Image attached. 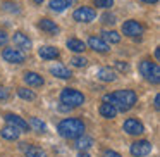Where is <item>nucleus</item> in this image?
I'll use <instances>...</instances> for the list:
<instances>
[{
    "label": "nucleus",
    "mask_w": 160,
    "mask_h": 157,
    "mask_svg": "<svg viewBox=\"0 0 160 157\" xmlns=\"http://www.w3.org/2000/svg\"><path fill=\"white\" fill-rule=\"evenodd\" d=\"M136 100H138V95L132 90H117V92H114V93L103 95V102L112 104L121 112H126V111H129V109H132L136 104Z\"/></svg>",
    "instance_id": "nucleus-1"
},
{
    "label": "nucleus",
    "mask_w": 160,
    "mask_h": 157,
    "mask_svg": "<svg viewBox=\"0 0 160 157\" xmlns=\"http://www.w3.org/2000/svg\"><path fill=\"white\" fill-rule=\"evenodd\" d=\"M84 129H86L84 123L81 121V119H78V118L62 119V121L59 123V126H57L59 135L64 136V138H67V140H76L78 136L84 135Z\"/></svg>",
    "instance_id": "nucleus-2"
},
{
    "label": "nucleus",
    "mask_w": 160,
    "mask_h": 157,
    "mask_svg": "<svg viewBox=\"0 0 160 157\" xmlns=\"http://www.w3.org/2000/svg\"><path fill=\"white\" fill-rule=\"evenodd\" d=\"M139 73H141V76L145 78L146 81H150V83H153V85L160 83V67H158V64L152 62V60H143V62L139 64Z\"/></svg>",
    "instance_id": "nucleus-3"
},
{
    "label": "nucleus",
    "mask_w": 160,
    "mask_h": 157,
    "mask_svg": "<svg viewBox=\"0 0 160 157\" xmlns=\"http://www.w3.org/2000/svg\"><path fill=\"white\" fill-rule=\"evenodd\" d=\"M60 102L71 109L79 107V105L84 104V95L79 90H74V88H64L62 93H60Z\"/></svg>",
    "instance_id": "nucleus-4"
},
{
    "label": "nucleus",
    "mask_w": 160,
    "mask_h": 157,
    "mask_svg": "<svg viewBox=\"0 0 160 157\" xmlns=\"http://www.w3.org/2000/svg\"><path fill=\"white\" fill-rule=\"evenodd\" d=\"M143 31H145L143 24L138 21H134V19H129V21H126L124 24H122V33H124L126 36H129V38H136V36L143 35Z\"/></svg>",
    "instance_id": "nucleus-5"
},
{
    "label": "nucleus",
    "mask_w": 160,
    "mask_h": 157,
    "mask_svg": "<svg viewBox=\"0 0 160 157\" xmlns=\"http://www.w3.org/2000/svg\"><path fill=\"white\" fill-rule=\"evenodd\" d=\"M2 57L11 64H22L26 60V54L21 49H5L2 52Z\"/></svg>",
    "instance_id": "nucleus-6"
},
{
    "label": "nucleus",
    "mask_w": 160,
    "mask_h": 157,
    "mask_svg": "<svg viewBox=\"0 0 160 157\" xmlns=\"http://www.w3.org/2000/svg\"><path fill=\"white\" fill-rule=\"evenodd\" d=\"M72 18H74V21H78V23H91L97 18V12L91 7H78L76 11H74Z\"/></svg>",
    "instance_id": "nucleus-7"
},
{
    "label": "nucleus",
    "mask_w": 160,
    "mask_h": 157,
    "mask_svg": "<svg viewBox=\"0 0 160 157\" xmlns=\"http://www.w3.org/2000/svg\"><path fill=\"white\" fill-rule=\"evenodd\" d=\"M122 128H124V131L128 133V135H132V136H138V135H143V133H145L143 123L138 121V119H132V118L126 119Z\"/></svg>",
    "instance_id": "nucleus-8"
},
{
    "label": "nucleus",
    "mask_w": 160,
    "mask_h": 157,
    "mask_svg": "<svg viewBox=\"0 0 160 157\" xmlns=\"http://www.w3.org/2000/svg\"><path fill=\"white\" fill-rule=\"evenodd\" d=\"M152 152V143L146 140H138L131 145V155L134 157H145Z\"/></svg>",
    "instance_id": "nucleus-9"
},
{
    "label": "nucleus",
    "mask_w": 160,
    "mask_h": 157,
    "mask_svg": "<svg viewBox=\"0 0 160 157\" xmlns=\"http://www.w3.org/2000/svg\"><path fill=\"white\" fill-rule=\"evenodd\" d=\"M88 47L91 50H95V52H100V54H105L110 50V45L103 38H98V36H90L88 38Z\"/></svg>",
    "instance_id": "nucleus-10"
},
{
    "label": "nucleus",
    "mask_w": 160,
    "mask_h": 157,
    "mask_svg": "<svg viewBox=\"0 0 160 157\" xmlns=\"http://www.w3.org/2000/svg\"><path fill=\"white\" fill-rule=\"evenodd\" d=\"M4 119H5V123H7V124H11V126H14V128H18L19 131H28V129H29L28 123H26L22 118L16 116V114H5Z\"/></svg>",
    "instance_id": "nucleus-11"
},
{
    "label": "nucleus",
    "mask_w": 160,
    "mask_h": 157,
    "mask_svg": "<svg viewBox=\"0 0 160 157\" xmlns=\"http://www.w3.org/2000/svg\"><path fill=\"white\" fill-rule=\"evenodd\" d=\"M12 42L18 49L21 50H29L31 49V40L28 38V35H24L22 31H16L14 36H12Z\"/></svg>",
    "instance_id": "nucleus-12"
},
{
    "label": "nucleus",
    "mask_w": 160,
    "mask_h": 157,
    "mask_svg": "<svg viewBox=\"0 0 160 157\" xmlns=\"http://www.w3.org/2000/svg\"><path fill=\"white\" fill-rule=\"evenodd\" d=\"M22 80H24V83L28 85V86H33V88H40V86H43V83H45V80H43L38 73H33V71L24 73Z\"/></svg>",
    "instance_id": "nucleus-13"
},
{
    "label": "nucleus",
    "mask_w": 160,
    "mask_h": 157,
    "mask_svg": "<svg viewBox=\"0 0 160 157\" xmlns=\"http://www.w3.org/2000/svg\"><path fill=\"white\" fill-rule=\"evenodd\" d=\"M38 28L42 29V31L48 33V35H57V33L60 31L59 24H57L55 21H50V19H47V18H45V19H40Z\"/></svg>",
    "instance_id": "nucleus-14"
},
{
    "label": "nucleus",
    "mask_w": 160,
    "mask_h": 157,
    "mask_svg": "<svg viewBox=\"0 0 160 157\" xmlns=\"http://www.w3.org/2000/svg\"><path fill=\"white\" fill-rule=\"evenodd\" d=\"M38 55L42 57V59H45V60H53V59H57L60 54H59V50H57L55 47L45 45V47H40L38 49Z\"/></svg>",
    "instance_id": "nucleus-15"
},
{
    "label": "nucleus",
    "mask_w": 160,
    "mask_h": 157,
    "mask_svg": "<svg viewBox=\"0 0 160 157\" xmlns=\"http://www.w3.org/2000/svg\"><path fill=\"white\" fill-rule=\"evenodd\" d=\"M50 73L53 74V76L60 78V80H69L71 76H72V73H71L69 67L62 66V64H55V66L50 67Z\"/></svg>",
    "instance_id": "nucleus-16"
},
{
    "label": "nucleus",
    "mask_w": 160,
    "mask_h": 157,
    "mask_svg": "<svg viewBox=\"0 0 160 157\" xmlns=\"http://www.w3.org/2000/svg\"><path fill=\"white\" fill-rule=\"evenodd\" d=\"M74 4H76V0H52L48 5L53 12H64L67 7H72Z\"/></svg>",
    "instance_id": "nucleus-17"
},
{
    "label": "nucleus",
    "mask_w": 160,
    "mask_h": 157,
    "mask_svg": "<svg viewBox=\"0 0 160 157\" xmlns=\"http://www.w3.org/2000/svg\"><path fill=\"white\" fill-rule=\"evenodd\" d=\"M0 135H2V138H5V140H11V142H14V140H18V138H19V135H21V131H19L18 128H14V126L7 124V126H4V128L0 129Z\"/></svg>",
    "instance_id": "nucleus-18"
},
{
    "label": "nucleus",
    "mask_w": 160,
    "mask_h": 157,
    "mask_svg": "<svg viewBox=\"0 0 160 157\" xmlns=\"http://www.w3.org/2000/svg\"><path fill=\"white\" fill-rule=\"evenodd\" d=\"M97 78H98L100 81H105V83H112V81L117 80V76H115V71L110 69V67H102V69L97 73Z\"/></svg>",
    "instance_id": "nucleus-19"
},
{
    "label": "nucleus",
    "mask_w": 160,
    "mask_h": 157,
    "mask_svg": "<svg viewBox=\"0 0 160 157\" xmlns=\"http://www.w3.org/2000/svg\"><path fill=\"white\" fill-rule=\"evenodd\" d=\"M98 111H100V116H102V118H105V119H114L115 116H117V112H119L114 105L107 104V102H103V104L100 105V109H98Z\"/></svg>",
    "instance_id": "nucleus-20"
},
{
    "label": "nucleus",
    "mask_w": 160,
    "mask_h": 157,
    "mask_svg": "<svg viewBox=\"0 0 160 157\" xmlns=\"http://www.w3.org/2000/svg\"><path fill=\"white\" fill-rule=\"evenodd\" d=\"M95 145V142H93V138H90V136H86V135H81V136H78L76 138V149L78 150H88V149H91V147Z\"/></svg>",
    "instance_id": "nucleus-21"
},
{
    "label": "nucleus",
    "mask_w": 160,
    "mask_h": 157,
    "mask_svg": "<svg viewBox=\"0 0 160 157\" xmlns=\"http://www.w3.org/2000/svg\"><path fill=\"white\" fill-rule=\"evenodd\" d=\"M66 45H67V49H69V50H72V52H76V54L86 50V43H84L83 40H78V38H69Z\"/></svg>",
    "instance_id": "nucleus-22"
},
{
    "label": "nucleus",
    "mask_w": 160,
    "mask_h": 157,
    "mask_svg": "<svg viewBox=\"0 0 160 157\" xmlns=\"http://www.w3.org/2000/svg\"><path fill=\"white\" fill-rule=\"evenodd\" d=\"M28 126L33 129V131H36V133H45L47 131V124L40 118H31L29 123H28Z\"/></svg>",
    "instance_id": "nucleus-23"
},
{
    "label": "nucleus",
    "mask_w": 160,
    "mask_h": 157,
    "mask_svg": "<svg viewBox=\"0 0 160 157\" xmlns=\"http://www.w3.org/2000/svg\"><path fill=\"white\" fill-rule=\"evenodd\" d=\"M24 154L26 157H47V152L42 150L40 147H35V145H29L24 149Z\"/></svg>",
    "instance_id": "nucleus-24"
},
{
    "label": "nucleus",
    "mask_w": 160,
    "mask_h": 157,
    "mask_svg": "<svg viewBox=\"0 0 160 157\" xmlns=\"http://www.w3.org/2000/svg\"><path fill=\"white\" fill-rule=\"evenodd\" d=\"M102 38L107 43H119L121 42V35L117 31H102Z\"/></svg>",
    "instance_id": "nucleus-25"
},
{
    "label": "nucleus",
    "mask_w": 160,
    "mask_h": 157,
    "mask_svg": "<svg viewBox=\"0 0 160 157\" xmlns=\"http://www.w3.org/2000/svg\"><path fill=\"white\" fill-rule=\"evenodd\" d=\"M18 95L22 100H29V102L36 98V93L33 90H28V88H18Z\"/></svg>",
    "instance_id": "nucleus-26"
},
{
    "label": "nucleus",
    "mask_w": 160,
    "mask_h": 157,
    "mask_svg": "<svg viewBox=\"0 0 160 157\" xmlns=\"http://www.w3.org/2000/svg\"><path fill=\"white\" fill-rule=\"evenodd\" d=\"M71 64H72L74 67H84L88 64V59H84V57H72V59H71Z\"/></svg>",
    "instance_id": "nucleus-27"
},
{
    "label": "nucleus",
    "mask_w": 160,
    "mask_h": 157,
    "mask_svg": "<svg viewBox=\"0 0 160 157\" xmlns=\"http://www.w3.org/2000/svg\"><path fill=\"white\" fill-rule=\"evenodd\" d=\"M114 5V0H95V7L100 9H110Z\"/></svg>",
    "instance_id": "nucleus-28"
},
{
    "label": "nucleus",
    "mask_w": 160,
    "mask_h": 157,
    "mask_svg": "<svg viewBox=\"0 0 160 157\" xmlns=\"http://www.w3.org/2000/svg\"><path fill=\"white\" fill-rule=\"evenodd\" d=\"M102 23H103V24H114V23H115V16L107 12V14L102 16Z\"/></svg>",
    "instance_id": "nucleus-29"
},
{
    "label": "nucleus",
    "mask_w": 160,
    "mask_h": 157,
    "mask_svg": "<svg viewBox=\"0 0 160 157\" xmlns=\"http://www.w3.org/2000/svg\"><path fill=\"white\" fill-rule=\"evenodd\" d=\"M9 42V35L4 31V29H0V47H5Z\"/></svg>",
    "instance_id": "nucleus-30"
},
{
    "label": "nucleus",
    "mask_w": 160,
    "mask_h": 157,
    "mask_svg": "<svg viewBox=\"0 0 160 157\" xmlns=\"http://www.w3.org/2000/svg\"><path fill=\"white\" fill-rule=\"evenodd\" d=\"M4 9L7 12H19V9H18L16 4H4Z\"/></svg>",
    "instance_id": "nucleus-31"
},
{
    "label": "nucleus",
    "mask_w": 160,
    "mask_h": 157,
    "mask_svg": "<svg viewBox=\"0 0 160 157\" xmlns=\"http://www.w3.org/2000/svg\"><path fill=\"white\" fill-rule=\"evenodd\" d=\"M115 67H117L119 71H122V73H126V71L129 69V66L126 62H121V60H117V62H115Z\"/></svg>",
    "instance_id": "nucleus-32"
},
{
    "label": "nucleus",
    "mask_w": 160,
    "mask_h": 157,
    "mask_svg": "<svg viewBox=\"0 0 160 157\" xmlns=\"http://www.w3.org/2000/svg\"><path fill=\"white\" fill-rule=\"evenodd\" d=\"M102 157H122V155H121V154H117L115 150H105Z\"/></svg>",
    "instance_id": "nucleus-33"
},
{
    "label": "nucleus",
    "mask_w": 160,
    "mask_h": 157,
    "mask_svg": "<svg viewBox=\"0 0 160 157\" xmlns=\"http://www.w3.org/2000/svg\"><path fill=\"white\" fill-rule=\"evenodd\" d=\"M0 98H4V100L9 98V92L5 90V88H0Z\"/></svg>",
    "instance_id": "nucleus-34"
},
{
    "label": "nucleus",
    "mask_w": 160,
    "mask_h": 157,
    "mask_svg": "<svg viewBox=\"0 0 160 157\" xmlns=\"http://www.w3.org/2000/svg\"><path fill=\"white\" fill-rule=\"evenodd\" d=\"M158 102H160V97H158V95H155V100H153V105H155V109H158V107H160Z\"/></svg>",
    "instance_id": "nucleus-35"
},
{
    "label": "nucleus",
    "mask_w": 160,
    "mask_h": 157,
    "mask_svg": "<svg viewBox=\"0 0 160 157\" xmlns=\"http://www.w3.org/2000/svg\"><path fill=\"white\" fill-rule=\"evenodd\" d=\"M141 2H145V4H157L158 0H141Z\"/></svg>",
    "instance_id": "nucleus-36"
},
{
    "label": "nucleus",
    "mask_w": 160,
    "mask_h": 157,
    "mask_svg": "<svg viewBox=\"0 0 160 157\" xmlns=\"http://www.w3.org/2000/svg\"><path fill=\"white\" fill-rule=\"evenodd\" d=\"M78 157H90V155H88V154L83 150V152H79V155H78Z\"/></svg>",
    "instance_id": "nucleus-37"
},
{
    "label": "nucleus",
    "mask_w": 160,
    "mask_h": 157,
    "mask_svg": "<svg viewBox=\"0 0 160 157\" xmlns=\"http://www.w3.org/2000/svg\"><path fill=\"white\" fill-rule=\"evenodd\" d=\"M33 2H35V4H42L43 0H33Z\"/></svg>",
    "instance_id": "nucleus-38"
}]
</instances>
